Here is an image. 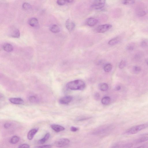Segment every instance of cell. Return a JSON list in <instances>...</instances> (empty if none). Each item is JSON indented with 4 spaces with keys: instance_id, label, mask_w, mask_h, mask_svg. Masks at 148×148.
Masks as SVG:
<instances>
[{
    "instance_id": "obj_38",
    "label": "cell",
    "mask_w": 148,
    "mask_h": 148,
    "mask_svg": "<svg viewBox=\"0 0 148 148\" xmlns=\"http://www.w3.org/2000/svg\"><path fill=\"white\" fill-rule=\"evenodd\" d=\"M74 0H67V3H72Z\"/></svg>"
},
{
    "instance_id": "obj_33",
    "label": "cell",
    "mask_w": 148,
    "mask_h": 148,
    "mask_svg": "<svg viewBox=\"0 0 148 148\" xmlns=\"http://www.w3.org/2000/svg\"><path fill=\"white\" fill-rule=\"evenodd\" d=\"M18 148H30V145L27 144H23L21 145L18 147Z\"/></svg>"
},
{
    "instance_id": "obj_19",
    "label": "cell",
    "mask_w": 148,
    "mask_h": 148,
    "mask_svg": "<svg viewBox=\"0 0 148 148\" xmlns=\"http://www.w3.org/2000/svg\"><path fill=\"white\" fill-rule=\"evenodd\" d=\"M99 88L101 91H107L108 86V84L106 83H101L99 85Z\"/></svg>"
},
{
    "instance_id": "obj_14",
    "label": "cell",
    "mask_w": 148,
    "mask_h": 148,
    "mask_svg": "<svg viewBox=\"0 0 148 148\" xmlns=\"http://www.w3.org/2000/svg\"><path fill=\"white\" fill-rule=\"evenodd\" d=\"M147 141H148V134L142 135L136 140L135 142L137 143H139Z\"/></svg>"
},
{
    "instance_id": "obj_22",
    "label": "cell",
    "mask_w": 148,
    "mask_h": 148,
    "mask_svg": "<svg viewBox=\"0 0 148 148\" xmlns=\"http://www.w3.org/2000/svg\"><path fill=\"white\" fill-rule=\"evenodd\" d=\"M104 70L107 72H109L112 69V65L110 63L107 64L104 67Z\"/></svg>"
},
{
    "instance_id": "obj_17",
    "label": "cell",
    "mask_w": 148,
    "mask_h": 148,
    "mask_svg": "<svg viewBox=\"0 0 148 148\" xmlns=\"http://www.w3.org/2000/svg\"><path fill=\"white\" fill-rule=\"evenodd\" d=\"M111 99L109 97L105 96L102 98L101 100L102 103L104 105H107L111 102Z\"/></svg>"
},
{
    "instance_id": "obj_28",
    "label": "cell",
    "mask_w": 148,
    "mask_h": 148,
    "mask_svg": "<svg viewBox=\"0 0 148 148\" xmlns=\"http://www.w3.org/2000/svg\"><path fill=\"white\" fill-rule=\"evenodd\" d=\"M67 3V0H57V3L60 6H63Z\"/></svg>"
},
{
    "instance_id": "obj_25",
    "label": "cell",
    "mask_w": 148,
    "mask_h": 148,
    "mask_svg": "<svg viewBox=\"0 0 148 148\" xmlns=\"http://www.w3.org/2000/svg\"><path fill=\"white\" fill-rule=\"evenodd\" d=\"M141 70V68L139 67L135 66L133 68V72L135 74H138L140 72Z\"/></svg>"
},
{
    "instance_id": "obj_31",
    "label": "cell",
    "mask_w": 148,
    "mask_h": 148,
    "mask_svg": "<svg viewBox=\"0 0 148 148\" xmlns=\"http://www.w3.org/2000/svg\"><path fill=\"white\" fill-rule=\"evenodd\" d=\"M146 14V13L145 11L142 10H140L137 12V15L140 17H142L144 16Z\"/></svg>"
},
{
    "instance_id": "obj_5",
    "label": "cell",
    "mask_w": 148,
    "mask_h": 148,
    "mask_svg": "<svg viewBox=\"0 0 148 148\" xmlns=\"http://www.w3.org/2000/svg\"><path fill=\"white\" fill-rule=\"evenodd\" d=\"M112 26L110 24L102 25L96 28V31L99 33H104L112 28Z\"/></svg>"
},
{
    "instance_id": "obj_27",
    "label": "cell",
    "mask_w": 148,
    "mask_h": 148,
    "mask_svg": "<svg viewBox=\"0 0 148 148\" xmlns=\"http://www.w3.org/2000/svg\"><path fill=\"white\" fill-rule=\"evenodd\" d=\"M141 45L143 48H145L148 46V40H144L141 42Z\"/></svg>"
},
{
    "instance_id": "obj_1",
    "label": "cell",
    "mask_w": 148,
    "mask_h": 148,
    "mask_svg": "<svg viewBox=\"0 0 148 148\" xmlns=\"http://www.w3.org/2000/svg\"><path fill=\"white\" fill-rule=\"evenodd\" d=\"M69 89L72 90H83L86 87L85 84L83 81L77 80L69 82L66 85Z\"/></svg>"
},
{
    "instance_id": "obj_12",
    "label": "cell",
    "mask_w": 148,
    "mask_h": 148,
    "mask_svg": "<svg viewBox=\"0 0 148 148\" xmlns=\"http://www.w3.org/2000/svg\"><path fill=\"white\" fill-rule=\"evenodd\" d=\"M86 22L88 26L92 27L96 25L98 23V20L95 18L91 17L88 18Z\"/></svg>"
},
{
    "instance_id": "obj_13",
    "label": "cell",
    "mask_w": 148,
    "mask_h": 148,
    "mask_svg": "<svg viewBox=\"0 0 148 148\" xmlns=\"http://www.w3.org/2000/svg\"><path fill=\"white\" fill-rule=\"evenodd\" d=\"M51 127L53 130L57 133L60 132L65 130L64 127L59 125L53 124L51 125Z\"/></svg>"
},
{
    "instance_id": "obj_11",
    "label": "cell",
    "mask_w": 148,
    "mask_h": 148,
    "mask_svg": "<svg viewBox=\"0 0 148 148\" xmlns=\"http://www.w3.org/2000/svg\"><path fill=\"white\" fill-rule=\"evenodd\" d=\"M9 100L12 103L14 104H21L24 103V100L20 98H11Z\"/></svg>"
},
{
    "instance_id": "obj_15",
    "label": "cell",
    "mask_w": 148,
    "mask_h": 148,
    "mask_svg": "<svg viewBox=\"0 0 148 148\" xmlns=\"http://www.w3.org/2000/svg\"><path fill=\"white\" fill-rule=\"evenodd\" d=\"M3 50L6 52H12L13 50V47L12 45L9 44H6L3 46Z\"/></svg>"
},
{
    "instance_id": "obj_18",
    "label": "cell",
    "mask_w": 148,
    "mask_h": 148,
    "mask_svg": "<svg viewBox=\"0 0 148 148\" xmlns=\"http://www.w3.org/2000/svg\"><path fill=\"white\" fill-rule=\"evenodd\" d=\"M120 41V38L119 37H116V38H113L109 41L108 44L111 46H114V45L118 44Z\"/></svg>"
},
{
    "instance_id": "obj_7",
    "label": "cell",
    "mask_w": 148,
    "mask_h": 148,
    "mask_svg": "<svg viewBox=\"0 0 148 148\" xmlns=\"http://www.w3.org/2000/svg\"><path fill=\"white\" fill-rule=\"evenodd\" d=\"M65 26L69 32H71L75 29V23L70 19H68L65 22Z\"/></svg>"
},
{
    "instance_id": "obj_21",
    "label": "cell",
    "mask_w": 148,
    "mask_h": 148,
    "mask_svg": "<svg viewBox=\"0 0 148 148\" xmlns=\"http://www.w3.org/2000/svg\"><path fill=\"white\" fill-rule=\"evenodd\" d=\"M20 138L19 137L14 136L11 138L10 140V142L12 144H15L17 143L20 140Z\"/></svg>"
},
{
    "instance_id": "obj_6",
    "label": "cell",
    "mask_w": 148,
    "mask_h": 148,
    "mask_svg": "<svg viewBox=\"0 0 148 148\" xmlns=\"http://www.w3.org/2000/svg\"><path fill=\"white\" fill-rule=\"evenodd\" d=\"M10 37L13 38H19L20 36V32L19 30L15 27H12L10 29L9 33Z\"/></svg>"
},
{
    "instance_id": "obj_32",
    "label": "cell",
    "mask_w": 148,
    "mask_h": 148,
    "mask_svg": "<svg viewBox=\"0 0 148 148\" xmlns=\"http://www.w3.org/2000/svg\"><path fill=\"white\" fill-rule=\"evenodd\" d=\"M12 126L11 123H7L4 125V128L6 129H8L10 128Z\"/></svg>"
},
{
    "instance_id": "obj_10",
    "label": "cell",
    "mask_w": 148,
    "mask_h": 148,
    "mask_svg": "<svg viewBox=\"0 0 148 148\" xmlns=\"http://www.w3.org/2000/svg\"><path fill=\"white\" fill-rule=\"evenodd\" d=\"M38 130L39 129L38 128H33L31 130L28 134V139L29 140H31L33 139L34 136L38 132Z\"/></svg>"
},
{
    "instance_id": "obj_3",
    "label": "cell",
    "mask_w": 148,
    "mask_h": 148,
    "mask_svg": "<svg viewBox=\"0 0 148 148\" xmlns=\"http://www.w3.org/2000/svg\"><path fill=\"white\" fill-rule=\"evenodd\" d=\"M106 0H94L91 5V7L95 9H100L105 5Z\"/></svg>"
},
{
    "instance_id": "obj_30",
    "label": "cell",
    "mask_w": 148,
    "mask_h": 148,
    "mask_svg": "<svg viewBox=\"0 0 148 148\" xmlns=\"http://www.w3.org/2000/svg\"><path fill=\"white\" fill-rule=\"evenodd\" d=\"M127 49L129 51L133 50L135 48V45L133 44H129L127 47Z\"/></svg>"
},
{
    "instance_id": "obj_35",
    "label": "cell",
    "mask_w": 148,
    "mask_h": 148,
    "mask_svg": "<svg viewBox=\"0 0 148 148\" xmlns=\"http://www.w3.org/2000/svg\"><path fill=\"white\" fill-rule=\"evenodd\" d=\"M94 97L95 100H98L100 98V95L99 93L98 92H96L94 94Z\"/></svg>"
},
{
    "instance_id": "obj_34",
    "label": "cell",
    "mask_w": 148,
    "mask_h": 148,
    "mask_svg": "<svg viewBox=\"0 0 148 148\" xmlns=\"http://www.w3.org/2000/svg\"><path fill=\"white\" fill-rule=\"evenodd\" d=\"M38 148H49L52 147V146L51 145H43L40 146L35 147Z\"/></svg>"
},
{
    "instance_id": "obj_9",
    "label": "cell",
    "mask_w": 148,
    "mask_h": 148,
    "mask_svg": "<svg viewBox=\"0 0 148 148\" xmlns=\"http://www.w3.org/2000/svg\"><path fill=\"white\" fill-rule=\"evenodd\" d=\"M28 23L30 26L33 27L37 28L39 26L38 20L35 18H30L28 20Z\"/></svg>"
},
{
    "instance_id": "obj_24",
    "label": "cell",
    "mask_w": 148,
    "mask_h": 148,
    "mask_svg": "<svg viewBox=\"0 0 148 148\" xmlns=\"http://www.w3.org/2000/svg\"><path fill=\"white\" fill-rule=\"evenodd\" d=\"M135 3V0H123V4L126 5H133Z\"/></svg>"
},
{
    "instance_id": "obj_4",
    "label": "cell",
    "mask_w": 148,
    "mask_h": 148,
    "mask_svg": "<svg viewBox=\"0 0 148 148\" xmlns=\"http://www.w3.org/2000/svg\"><path fill=\"white\" fill-rule=\"evenodd\" d=\"M70 142L69 139L67 138H61L58 140L55 143V146L61 147L66 146Z\"/></svg>"
},
{
    "instance_id": "obj_26",
    "label": "cell",
    "mask_w": 148,
    "mask_h": 148,
    "mask_svg": "<svg viewBox=\"0 0 148 148\" xmlns=\"http://www.w3.org/2000/svg\"><path fill=\"white\" fill-rule=\"evenodd\" d=\"M126 61L124 60H122L119 64V67L120 69H123L126 66Z\"/></svg>"
},
{
    "instance_id": "obj_36",
    "label": "cell",
    "mask_w": 148,
    "mask_h": 148,
    "mask_svg": "<svg viewBox=\"0 0 148 148\" xmlns=\"http://www.w3.org/2000/svg\"><path fill=\"white\" fill-rule=\"evenodd\" d=\"M79 128L77 127L72 126L71 127L70 130L71 131L73 132H77L78 130H79Z\"/></svg>"
},
{
    "instance_id": "obj_39",
    "label": "cell",
    "mask_w": 148,
    "mask_h": 148,
    "mask_svg": "<svg viewBox=\"0 0 148 148\" xmlns=\"http://www.w3.org/2000/svg\"><path fill=\"white\" fill-rule=\"evenodd\" d=\"M146 62L147 63V64L148 65V58L146 59Z\"/></svg>"
},
{
    "instance_id": "obj_8",
    "label": "cell",
    "mask_w": 148,
    "mask_h": 148,
    "mask_svg": "<svg viewBox=\"0 0 148 148\" xmlns=\"http://www.w3.org/2000/svg\"><path fill=\"white\" fill-rule=\"evenodd\" d=\"M73 97L71 96H66L61 98L59 100L60 103L63 104H68L72 100Z\"/></svg>"
},
{
    "instance_id": "obj_20",
    "label": "cell",
    "mask_w": 148,
    "mask_h": 148,
    "mask_svg": "<svg viewBox=\"0 0 148 148\" xmlns=\"http://www.w3.org/2000/svg\"><path fill=\"white\" fill-rule=\"evenodd\" d=\"M50 135L49 133H47L45 136L44 137L39 141L38 143L40 144H43L48 140L50 138Z\"/></svg>"
},
{
    "instance_id": "obj_23",
    "label": "cell",
    "mask_w": 148,
    "mask_h": 148,
    "mask_svg": "<svg viewBox=\"0 0 148 148\" xmlns=\"http://www.w3.org/2000/svg\"><path fill=\"white\" fill-rule=\"evenodd\" d=\"M23 9L24 10L28 11V10L31 9L32 7L31 5L29 3H25L23 4L22 6Z\"/></svg>"
},
{
    "instance_id": "obj_37",
    "label": "cell",
    "mask_w": 148,
    "mask_h": 148,
    "mask_svg": "<svg viewBox=\"0 0 148 148\" xmlns=\"http://www.w3.org/2000/svg\"><path fill=\"white\" fill-rule=\"evenodd\" d=\"M121 89V87L119 85L117 86L116 88H115V90H116V91H119Z\"/></svg>"
},
{
    "instance_id": "obj_29",
    "label": "cell",
    "mask_w": 148,
    "mask_h": 148,
    "mask_svg": "<svg viewBox=\"0 0 148 148\" xmlns=\"http://www.w3.org/2000/svg\"><path fill=\"white\" fill-rule=\"evenodd\" d=\"M29 100L30 101L32 102H38V100L35 96H32L30 97L29 98Z\"/></svg>"
},
{
    "instance_id": "obj_16",
    "label": "cell",
    "mask_w": 148,
    "mask_h": 148,
    "mask_svg": "<svg viewBox=\"0 0 148 148\" xmlns=\"http://www.w3.org/2000/svg\"><path fill=\"white\" fill-rule=\"evenodd\" d=\"M50 30L54 33H58L60 31V29L58 26L56 25H53L50 27Z\"/></svg>"
},
{
    "instance_id": "obj_2",
    "label": "cell",
    "mask_w": 148,
    "mask_h": 148,
    "mask_svg": "<svg viewBox=\"0 0 148 148\" xmlns=\"http://www.w3.org/2000/svg\"><path fill=\"white\" fill-rule=\"evenodd\" d=\"M148 127V124L138 125L129 128L125 132L127 135L135 134Z\"/></svg>"
}]
</instances>
